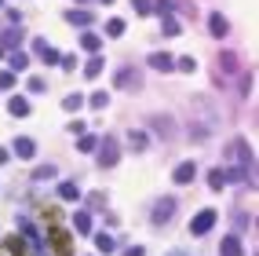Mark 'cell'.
Masks as SVG:
<instances>
[{
	"label": "cell",
	"instance_id": "d4e9b609",
	"mask_svg": "<svg viewBox=\"0 0 259 256\" xmlns=\"http://www.w3.org/2000/svg\"><path fill=\"white\" fill-rule=\"evenodd\" d=\"M175 66H179L183 74H194V70H197V59H194V55H183V59L175 62Z\"/></svg>",
	"mask_w": 259,
	"mask_h": 256
},
{
	"label": "cell",
	"instance_id": "5bb4252c",
	"mask_svg": "<svg viewBox=\"0 0 259 256\" xmlns=\"http://www.w3.org/2000/svg\"><path fill=\"white\" fill-rule=\"evenodd\" d=\"M102 70H106L102 55H91V59H88V66H84V77H91V80H95V77L102 74Z\"/></svg>",
	"mask_w": 259,
	"mask_h": 256
},
{
	"label": "cell",
	"instance_id": "4dcf8cb0",
	"mask_svg": "<svg viewBox=\"0 0 259 256\" xmlns=\"http://www.w3.org/2000/svg\"><path fill=\"white\" fill-rule=\"evenodd\" d=\"M164 33H168V37H175V33H179V22H175L172 15H168V18H164Z\"/></svg>",
	"mask_w": 259,
	"mask_h": 256
},
{
	"label": "cell",
	"instance_id": "d6986e66",
	"mask_svg": "<svg viewBox=\"0 0 259 256\" xmlns=\"http://www.w3.org/2000/svg\"><path fill=\"white\" fill-rule=\"evenodd\" d=\"M80 44H84V52H91V55H95V52L102 48V37H95V33H91V30H88V33H84V37H80Z\"/></svg>",
	"mask_w": 259,
	"mask_h": 256
},
{
	"label": "cell",
	"instance_id": "83f0119b",
	"mask_svg": "<svg viewBox=\"0 0 259 256\" xmlns=\"http://www.w3.org/2000/svg\"><path fill=\"white\" fill-rule=\"evenodd\" d=\"M88 102H91V106H95V110H102L106 102H110V96H106V92H95V96H91Z\"/></svg>",
	"mask_w": 259,
	"mask_h": 256
},
{
	"label": "cell",
	"instance_id": "ba28073f",
	"mask_svg": "<svg viewBox=\"0 0 259 256\" xmlns=\"http://www.w3.org/2000/svg\"><path fill=\"white\" fill-rule=\"evenodd\" d=\"M219 256H245V249H241V238H238V234H227V238H223V249H219Z\"/></svg>",
	"mask_w": 259,
	"mask_h": 256
},
{
	"label": "cell",
	"instance_id": "4fadbf2b",
	"mask_svg": "<svg viewBox=\"0 0 259 256\" xmlns=\"http://www.w3.org/2000/svg\"><path fill=\"white\" fill-rule=\"evenodd\" d=\"M33 52H37L44 62H58V52L51 48V44H44V40H37V44H33Z\"/></svg>",
	"mask_w": 259,
	"mask_h": 256
},
{
	"label": "cell",
	"instance_id": "30bf717a",
	"mask_svg": "<svg viewBox=\"0 0 259 256\" xmlns=\"http://www.w3.org/2000/svg\"><path fill=\"white\" fill-rule=\"evenodd\" d=\"M7 110H11V118H29V102L22 99V96H15L7 102Z\"/></svg>",
	"mask_w": 259,
	"mask_h": 256
},
{
	"label": "cell",
	"instance_id": "3957f363",
	"mask_svg": "<svg viewBox=\"0 0 259 256\" xmlns=\"http://www.w3.org/2000/svg\"><path fill=\"white\" fill-rule=\"evenodd\" d=\"M212 227H216V212H212V208H201V212L194 216V224H190V234L201 238V234H208Z\"/></svg>",
	"mask_w": 259,
	"mask_h": 256
},
{
	"label": "cell",
	"instance_id": "8d00e7d4",
	"mask_svg": "<svg viewBox=\"0 0 259 256\" xmlns=\"http://www.w3.org/2000/svg\"><path fill=\"white\" fill-rule=\"evenodd\" d=\"M4 161H7V150H4V146H0V165H4Z\"/></svg>",
	"mask_w": 259,
	"mask_h": 256
},
{
	"label": "cell",
	"instance_id": "1f68e13d",
	"mask_svg": "<svg viewBox=\"0 0 259 256\" xmlns=\"http://www.w3.org/2000/svg\"><path fill=\"white\" fill-rule=\"evenodd\" d=\"M132 4H135L139 15H150V11H154V8H150V0H132Z\"/></svg>",
	"mask_w": 259,
	"mask_h": 256
},
{
	"label": "cell",
	"instance_id": "277c9868",
	"mask_svg": "<svg viewBox=\"0 0 259 256\" xmlns=\"http://www.w3.org/2000/svg\"><path fill=\"white\" fill-rule=\"evenodd\" d=\"M216 66H219V70H216V80H219V77L227 80V77L238 74V66H241V62H238V55H234V52H223L219 59H216Z\"/></svg>",
	"mask_w": 259,
	"mask_h": 256
},
{
	"label": "cell",
	"instance_id": "8992f818",
	"mask_svg": "<svg viewBox=\"0 0 259 256\" xmlns=\"http://www.w3.org/2000/svg\"><path fill=\"white\" fill-rule=\"evenodd\" d=\"M172 212H175V202L172 198H161V202L154 205V224H168Z\"/></svg>",
	"mask_w": 259,
	"mask_h": 256
},
{
	"label": "cell",
	"instance_id": "44dd1931",
	"mask_svg": "<svg viewBox=\"0 0 259 256\" xmlns=\"http://www.w3.org/2000/svg\"><path fill=\"white\" fill-rule=\"evenodd\" d=\"M4 246H7V252H11V256H29V252H26V246H22V238H15V234H11Z\"/></svg>",
	"mask_w": 259,
	"mask_h": 256
},
{
	"label": "cell",
	"instance_id": "52a82bcc",
	"mask_svg": "<svg viewBox=\"0 0 259 256\" xmlns=\"http://www.w3.org/2000/svg\"><path fill=\"white\" fill-rule=\"evenodd\" d=\"M175 183H194V176H197V165L194 161H183V165H175Z\"/></svg>",
	"mask_w": 259,
	"mask_h": 256
},
{
	"label": "cell",
	"instance_id": "cb8c5ba5",
	"mask_svg": "<svg viewBox=\"0 0 259 256\" xmlns=\"http://www.w3.org/2000/svg\"><path fill=\"white\" fill-rule=\"evenodd\" d=\"M106 33H110V37H121L124 33V18H110L106 22Z\"/></svg>",
	"mask_w": 259,
	"mask_h": 256
},
{
	"label": "cell",
	"instance_id": "f1b7e54d",
	"mask_svg": "<svg viewBox=\"0 0 259 256\" xmlns=\"http://www.w3.org/2000/svg\"><path fill=\"white\" fill-rule=\"evenodd\" d=\"M0 88H15V74L11 70H0Z\"/></svg>",
	"mask_w": 259,
	"mask_h": 256
},
{
	"label": "cell",
	"instance_id": "ffe728a7",
	"mask_svg": "<svg viewBox=\"0 0 259 256\" xmlns=\"http://www.w3.org/2000/svg\"><path fill=\"white\" fill-rule=\"evenodd\" d=\"M73 227H77V234H88V230H91V216L88 212H77L73 216Z\"/></svg>",
	"mask_w": 259,
	"mask_h": 256
},
{
	"label": "cell",
	"instance_id": "484cf974",
	"mask_svg": "<svg viewBox=\"0 0 259 256\" xmlns=\"http://www.w3.org/2000/svg\"><path fill=\"white\" fill-rule=\"evenodd\" d=\"M77 146L84 150V154H91V150L99 146V139H95V136H80V143H77Z\"/></svg>",
	"mask_w": 259,
	"mask_h": 256
},
{
	"label": "cell",
	"instance_id": "836d02e7",
	"mask_svg": "<svg viewBox=\"0 0 259 256\" xmlns=\"http://www.w3.org/2000/svg\"><path fill=\"white\" fill-rule=\"evenodd\" d=\"M132 146H135V150H143V146H146V136H143V132H135V136H132Z\"/></svg>",
	"mask_w": 259,
	"mask_h": 256
},
{
	"label": "cell",
	"instance_id": "9a60e30c",
	"mask_svg": "<svg viewBox=\"0 0 259 256\" xmlns=\"http://www.w3.org/2000/svg\"><path fill=\"white\" fill-rule=\"evenodd\" d=\"M66 22H69V26H91V11H69V15H66Z\"/></svg>",
	"mask_w": 259,
	"mask_h": 256
},
{
	"label": "cell",
	"instance_id": "e575fe53",
	"mask_svg": "<svg viewBox=\"0 0 259 256\" xmlns=\"http://www.w3.org/2000/svg\"><path fill=\"white\" fill-rule=\"evenodd\" d=\"M29 92H44V77H29Z\"/></svg>",
	"mask_w": 259,
	"mask_h": 256
},
{
	"label": "cell",
	"instance_id": "4316f807",
	"mask_svg": "<svg viewBox=\"0 0 259 256\" xmlns=\"http://www.w3.org/2000/svg\"><path fill=\"white\" fill-rule=\"evenodd\" d=\"M11 70H15V74L26 70V55H22V52H11Z\"/></svg>",
	"mask_w": 259,
	"mask_h": 256
},
{
	"label": "cell",
	"instance_id": "ac0fdd59",
	"mask_svg": "<svg viewBox=\"0 0 259 256\" xmlns=\"http://www.w3.org/2000/svg\"><path fill=\"white\" fill-rule=\"evenodd\" d=\"M208 30L216 33V37H227L230 26H227V18H223V15H212V18H208Z\"/></svg>",
	"mask_w": 259,
	"mask_h": 256
},
{
	"label": "cell",
	"instance_id": "5b68a950",
	"mask_svg": "<svg viewBox=\"0 0 259 256\" xmlns=\"http://www.w3.org/2000/svg\"><path fill=\"white\" fill-rule=\"evenodd\" d=\"M227 154L238 161V165H249V168H252V146L245 143V139H234V143L227 146Z\"/></svg>",
	"mask_w": 259,
	"mask_h": 256
},
{
	"label": "cell",
	"instance_id": "e0dca14e",
	"mask_svg": "<svg viewBox=\"0 0 259 256\" xmlns=\"http://www.w3.org/2000/svg\"><path fill=\"white\" fill-rule=\"evenodd\" d=\"M208 187H212V190H223V187H227V172H223V168H212V172H208Z\"/></svg>",
	"mask_w": 259,
	"mask_h": 256
},
{
	"label": "cell",
	"instance_id": "f546056e",
	"mask_svg": "<svg viewBox=\"0 0 259 256\" xmlns=\"http://www.w3.org/2000/svg\"><path fill=\"white\" fill-rule=\"evenodd\" d=\"M157 15H161V18L172 15V0H157Z\"/></svg>",
	"mask_w": 259,
	"mask_h": 256
},
{
	"label": "cell",
	"instance_id": "d590c367",
	"mask_svg": "<svg viewBox=\"0 0 259 256\" xmlns=\"http://www.w3.org/2000/svg\"><path fill=\"white\" fill-rule=\"evenodd\" d=\"M124 256H146V252H143V249H139V246H135V249H128Z\"/></svg>",
	"mask_w": 259,
	"mask_h": 256
},
{
	"label": "cell",
	"instance_id": "74e56055",
	"mask_svg": "<svg viewBox=\"0 0 259 256\" xmlns=\"http://www.w3.org/2000/svg\"><path fill=\"white\" fill-rule=\"evenodd\" d=\"M172 256H183V252H172Z\"/></svg>",
	"mask_w": 259,
	"mask_h": 256
},
{
	"label": "cell",
	"instance_id": "d6a6232c",
	"mask_svg": "<svg viewBox=\"0 0 259 256\" xmlns=\"http://www.w3.org/2000/svg\"><path fill=\"white\" fill-rule=\"evenodd\" d=\"M48 176H55V168H51V165H44V168L33 172V180H48Z\"/></svg>",
	"mask_w": 259,
	"mask_h": 256
},
{
	"label": "cell",
	"instance_id": "603a6c76",
	"mask_svg": "<svg viewBox=\"0 0 259 256\" xmlns=\"http://www.w3.org/2000/svg\"><path fill=\"white\" fill-rule=\"evenodd\" d=\"M62 106H66L69 114H73V110H80V106H84V96H77V92H73V96H66V99H62Z\"/></svg>",
	"mask_w": 259,
	"mask_h": 256
},
{
	"label": "cell",
	"instance_id": "f35d334b",
	"mask_svg": "<svg viewBox=\"0 0 259 256\" xmlns=\"http://www.w3.org/2000/svg\"><path fill=\"white\" fill-rule=\"evenodd\" d=\"M0 4H4V0H0Z\"/></svg>",
	"mask_w": 259,
	"mask_h": 256
},
{
	"label": "cell",
	"instance_id": "2e32d148",
	"mask_svg": "<svg viewBox=\"0 0 259 256\" xmlns=\"http://www.w3.org/2000/svg\"><path fill=\"white\" fill-rule=\"evenodd\" d=\"M58 194H62L66 202H77V198H80V187H77L73 180H66V183H58Z\"/></svg>",
	"mask_w": 259,
	"mask_h": 256
},
{
	"label": "cell",
	"instance_id": "9c48e42d",
	"mask_svg": "<svg viewBox=\"0 0 259 256\" xmlns=\"http://www.w3.org/2000/svg\"><path fill=\"white\" fill-rule=\"evenodd\" d=\"M150 66H154V70H161V74H164V70H172V66H175V59H172L168 52H154V55H150Z\"/></svg>",
	"mask_w": 259,
	"mask_h": 256
},
{
	"label": "cell",
	"instance_id": "7c38bea8",
	"mask_svg": "<svg viewBox=\"0 0 259 256\" xmlns=\"http://www.w3.org/2000/svg\"><path fill=\"white\" fill-rule=\"evenodd\" d=\"M117 88H139V74L135 70H121L117 74Z\"/></svg>",
	"mask_w": 259,
	"mask_h": 256
},
{
	"label": "cell",
	"instance_id": "6da1fadb",
	"mask_svg": "<svg viewBox=\"0 0 259 256\" xmlns=\"http://www.w3.org/2000/svg\"><path fill=\"white\" fill-rule=\"evenodd\" d=\"M48 242H51L55 256H73V238H69V230H66V227L51 224V227H48Z\"/></svg>",
	"mask_w": 259,
	"mask_h": 256
},
{
	"label": "cell",
	"instance_id": "8fae6325",
	"mask_svg": "<svg viewBox=\"0 0 259 256\" xmlns=\"http://www.w3.org/2000/svg\"><path fill=\"white\" fill-rule=\"evenodd\" d=\"M15 154H18V158H33V154H37V143L22 136V139H15Z\"/></svg>",
	"mask_w": 259,
	"mask_h": 256
},
{
	"label": "cell",
	"instance_id": "7402d4cb",
	"mask_svg": "<svg viewBox=\"0 0 259 256\" xmlns=\"http://www.w3.org/2000/svg\"><path fill=\"white\" fill-rule=\"evenodd\" d=\"M95 249L106 256V252H113V238L110 234H95Z\"/></svg>",
	"mask_w": 259,
	"mask_h": 256
},
{
	"label": "cell",
	"instance_id": "7a4b0ae2",
	"mask_svg": "<svg viewBox=\"0 0 259 256\" xmlns=\"http://www.w3.org/2000/svg\"><path fill=\"white\" fill-rule=\"evenodd\" d=\"M95 150H99V161H102L106 168H110V165H117V158H121V150H117V139H113V136H106Z\"/></svg>",
	"mask_w": 259,
	"mask_h": 256
}]
</instances>
